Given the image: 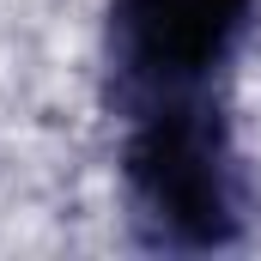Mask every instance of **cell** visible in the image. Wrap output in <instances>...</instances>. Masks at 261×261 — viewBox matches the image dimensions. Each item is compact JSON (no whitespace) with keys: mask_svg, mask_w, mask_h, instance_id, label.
<instances>
[{"mask_svg":"<svg viewBox=\"0 0 261 261\" xmlns=\"http://www.w3.org/2000/svg\"><path fill=\"white\" fill-rule=\"evenodd\" d=\"M261 24V0H110L103 6V103L140 110L206 97Z\"/></svg>","mask_w":261,"mask_h":261,"instance_id":"7a4b0ae2","label":"cell"},{"mask_svg":"<svg viewBox=\"0 0 261 261\" xmlns=\"http://www.w3.org/2000/svg\"><path fill=\"white\" fill-rule=\"evenodd\" d=\"M128 243L146 255H225L255 231V176L225 97H182L122 122L116 152Z\"/></svg>","mask_w":261,"mask_h":261,"instance_id":"6da1fadb","label":"cell"}]
</instances>
